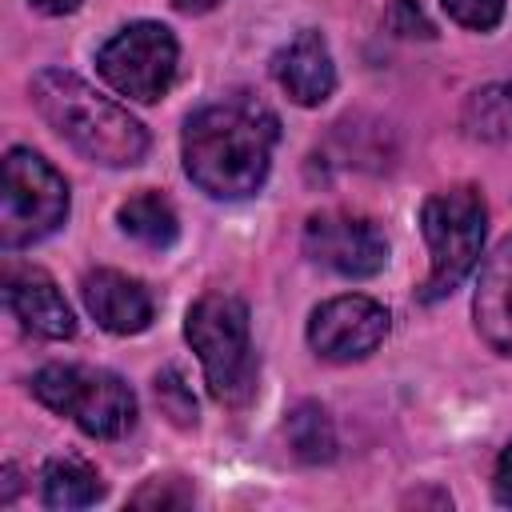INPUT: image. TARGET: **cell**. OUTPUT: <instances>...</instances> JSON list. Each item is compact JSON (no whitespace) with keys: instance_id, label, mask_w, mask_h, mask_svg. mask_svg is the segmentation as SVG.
Here are the masks:
<instances>
[{"instance_id":"cell-7","label":"cell","mask_w":512,"mask_h":512,"mask_svg":"<svg viewBox=\"0 0 512 512\" xmlns=\"http://www.w3.org/2000/svg\"><path fill=\"white\" fill-rule=\"evenodd\" d=\"M176 64H180V44H176L172 28H164L156 20L124 24L96 52V72L120 96L140 100V104H152L172 88Z\"/></svg>"},{"instance_id":"cell-3","label":"cell","mask_w":512,"mask_h":512,"mask_svg":"<svg viewBox=\"0 0 512 512\" xmlns=\"http://www.w3.org/2000/svg\"><path fill=\"white\" fill-rule=\"evenodd\" d=\"M184 336L200 356L212 400H220L224 408H244L256 392L248 304L232 292H204L184 316Z\"/></svg>"},{"instance_id":"cell-20","label":"cell","mask_w":512,"mask_h":512,"mask_svg":"<svg viewBox=\"0 0 512 512\" xmlns=\"http://www.w3.org/2000/svg\"><path fill=\"white\" fill-rule=\"evenodd\" d=\"M384 24H388L392 36H404V40H432L436 36L416 0H392L388 12H384Z\"/></svg>"},{"instance_id":"cell-4","label":"cell","mask_w":512,"mask_h":512,"mask_svg":"<svg viewBox=\"0 0 512 512\" xmlns=\"http://www.w3.org/2000/svg\"><path fill=\"white\" fill-rule=\"evenodd\" d=\"M484 224H488V208H484L480 188H472V184H456V188L432 192L424 200L420 228H424L428 256H432L428 276L420 284L424 304L444 300L476 268L480 248H484Z\"/></svg>"},{"instance_id":"cell-9","label":"cell","mask_w":512,"mask_h":512,"mask_svg":"<svg viewBox=\"0 0 512 512\" xmlns=\"http://www.w3.org/2000/svg\"><path fill=\"white\" fill-rule=\"evenodd\" d=\"M388 308L372 296H360V292H348V296H332L324 300L312 320H308V344L320 360H332V364H352V360H364L372 356L384 336H388Z\"/></svg>"},{"instance_id":"cell-2","label":"cell","mask_w":512,"mask_h":512,"mask_svg":"<svg viewBox=\"0 0 512 512\" xmlns=\"http://www.w3.org/2000/svg\"><path fill=\"white\" fill-rule=\"evenodd\" d=\"M28 96L44 116V124L84 160H96L104 168H128L144 160L148 152L144 124L128 108L96 92L88 80H80L76 72L44 68L32 76Z\"/></svg>"},{"instance_id":"cell-11","label":"cell","mask_w":512,"mask_h":512,"mask_svg":"<svg viewBox=\"0 0 512 512\" xmlns=\"http://www.w3.org/2000/svg\"><path fill=\"white\" fill-rule=\"evenodd\" d=\"M80 296H84V308L88 316L112 332V336H136L152 324L156 316V304H152V292L128 276V272H116V268H96L80 280Z\"/></svg>"},{"instance_id":"cell-10","label":"cell","mask_w":512,"mask_h":512,"mask_svg":"<svg viewBox=\"0 0 512 512\" xmlns=\"http://www.w3.org/2000/svg\"><path fill=\"white\" fill-rule=\"evenodd\" d=\"M4 304L20 320L24 332L44 340H68L76 332V316L60 296L56 280L36 264H8L4 268Z\"/></svg>"},{"instance_id":"cell-5","label":"cell","mask_w":512,"mask_h":512,"mask_svg":"<svg viewBox=\"0 0 512 512\" xmlns=\"http://www.w3.org/2000/svg\"><path fill=\"white\" fill-rule=\"evenodd\" d=\"M32 396L96 440H116L136 424V396L108 368L48 364L32 376Z\"/></svg>"},{"instance_id":"cell-6","label":"cell","mask_w":512,"mask_h":512,"mask_svg":"<svg viewBox=\"0 0 512 512\" xmlns=\"http://www.w3.org/2000/svg\"><path fill=\"white\" fill-rule=\"evenodd\" d=\"M68 220V180L32 148H8L0 192V244L24 248Z\"/></svg>"},{"instance_id":"cell-13","label":"cell","mask_w":512,"mask_h":512,"mask_svg":"<svg viewBox=\"0 0 512 512\" xmlns=\"http://www.w3.org/2000/svg\"><path fill=\"white\" fill-rule=\"evenodd\" d=\"M472 316L480 340L492 352L512 356V236L500 240L496 252L484 260L472 296Z\"/></svg>"},{"instance_id":"cell-22","label":"cell","mask_w":512,"mask_h":512,"mask_svg":"<svg viewBox=\"0 0 512 512\" xmlns=\"http://www.w3.org/2000/svg\"><path fill=\"white\" fill-rule=\"evenodd\" d=\"M492 488H496V500H500L504 508H512V440H508V448H504V452H500V460H496Z\"/></svg>"},{"instance_id":"cell-8","label":"cell","mask_w":512,"mask_h":512,"mask_svg":"<svg viewBox=\"0 0 512 512\" xmlns=\"http://www.w3.org/2000/svg\"><path fill=\"white\" fill-rule=\"evenodd\" d=\"M304 256L336 276H376L388 264V240L384 232L348 208H328V212H312L304 224Z\"/></svg>"},{"instance_id":"cell-16","label":"cell","mask_w":512,"mask_h":512,"mask_svg":"<svg viewBox=\"0 0 512 512\" xmlns=\"http://www.w3.org/2000/svg\"><path fill=\"white\" fill-rule=\"evenodd\" d=\"M460 124L472 140H512V80L476 88L464 100Z\"/></svg>"},{"instance_id":"cell-12","label":"cell","mask_w":512,"mask_h":512,"mask_svg":"<svg viewBox=\"0 0 512 512\" xmlns=\"http://www.w3.org/2000/svg\"><path fill=\"white\" fill-rule=\"evenodd\" d=\"M268 68H272V80L288 92V100L304 108L324 104L336 88V64H332L328 40L316 28H304L288 44H280Z\"/></svg>"},{"instance_id":"cell-24","label":"cell","mask_w":512,"mask_h":512,"mask_svg":"<svg viewBox=\"0 0 512 512\" xmlns=\"http://www.w3.org/2000/svg\"><path fill=\"white\" fill-rule=\"evenodd\" d=\"M216 4H224V0H172V8L176 12H188V16H200V12L216 8Z\"/></svg>"},{"instance_id":"cell-21","label":"cell","mask_w":512,"mask_h":512,"mask_svg":"<svg viewBox=\"0 0 512 512\" xmlns=\"http://www.w3.org/2000/svg\"><path fill=\"white\" fill-rule=\"evenodd\" d=\"M188 504H192V488H184L180 480H148L132 496V508H188Z\"/></svg>"},{"instance_id":"cell-17","label":"cell","mask_w":512,"mask_h":512,"mask_svg":"<svg viewBox=\"0 0 512 512\" xmlns=\"http://www.w3.org/2000/svg\"><path fill=\"white\" fill-rule=\"evenodd\" d=\"M284 432H288L292 456L304 460V464H324V460L336 456V428H332L328 412H324L316 400L296 404V408L288 412Z\"/></svg>"},{"instance_id":"cell-14","label":"cell","mask_w":512,"mask_h":512,"mask_svg":"<svg viewBox=\"0 0 512 512\" xmlns=\"http://www.w3.org/2000/svg\"><path fill=\"white\" fill-rule=\"evenodd\" d=\"M40 496L48 508H88L104 496L100 472L80 456H52L40 472Z\"/></svg>"},{"instance_id":"cell-18","label":"cell","mask_w":512,"mask_h":512,"mask_svg":"<svg viewBox=\"0 0 512 512\" xmlns=\"http://www.w3.org/2000/svg\"><path fill=\"white\" fill-rule=\"evenodd\" d=\"M156 400H160V408L172 416V424H180V428L196 424V396L188 392V384L180 380L176 368H164V372L156 376Z\"/></svg>"},{"instance_id":"cell-15","label":"cell","mask_w":512,"mask_h":512,"mask_svg":"<svg viewBox=\"0 0 512 512\" xmlns=\"http://www.w3.org/2000/svg\"><path fill=\"white\" fill-rule=\"evenodd\" d=\"M116 224L124 236H132L144 248H172L180 236L176 212L160 192H136L116 208Z\"/></svg>"},{"instance_id":"cell-19","label":"cell","mask_w":512,"mask_h":512,"mask_svg":"<svg viewBox=\"0 0 512 512\" xmlns=\"http://www.w3.org/2000/svg\"><path fill=\"white\" fill-rule=\"evenodd\" d=\"M440 4L456 24L472 32H492L504 20V0H440Z\"/></svg>"},{"instance_id":"cell-23","label":"cell","mask_w":512,"mask_h":512,"mask_svg":"<svg viewBox=\"0 0 512 512\" xmlns=\"http://www.w3.org/2000/svg\"><path fill=\"white\" fill-rule=\"evenodd\" d=\"M28 8H36L44 16H68L80 8V0H28Z\"/></svg>"},{"instance_id":"cell-1","label":"cell","mask_w":512,"mask_h":512,"mask_svg":"<svg viewBox=\"0 0 512 512\" xmlns=\"http://www.w3.org/2000/svg\"><path fill=\"white\" fill-rule=\"evenodd\" d=\"M280 120L256 96H228L188 116L180 156L188 180L216 200L252 196L272 168Z\"/></svg>"}]
</instances>
